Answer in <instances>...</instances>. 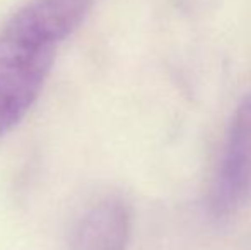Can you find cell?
Here are the masks:
<instances>
[{"label": "cell", "instance_id": "1", "mask_svg": "<svg viewBox=\"0 0 251 250\" xmlns=\"http://www.w3.org/2000/svg\"><path fill=\"white\" fill-rule=\"evenodd\" d=\"M58 43L12 16L0 31V136L14 129L45 86Z\"/></svg>", "mask_w": 251, "mask_h": 250}, {"label": "cell", "instance_id": "2", "mask_svg": "<svg viewBox=\"0 0 251 250\" xmlns=\"http://www.w3.org/2000/svg\"><path fill=\"white\" fill-rule=\"evenodd\" d=\"M251 202V94L236 108L222 156L208 194V209L217 220L238 214Z\"/></svg>", "mask_w": 251, "mask_h": 250}, {"label": "cell", "instance_id": "3", "mask_svg": "<svg viewBox=\"0 0 251 250\" xmlns=\"http://www.w3.org/2000/svg\"><path fill=\"white\" fill-rule=\"evenodd\" d=\"M132 231L130 209L109 197L86 211L74 224L69 250H126Z\"/></svg>", "mask_w": 251, "mask_h": 250}]
</instances>
